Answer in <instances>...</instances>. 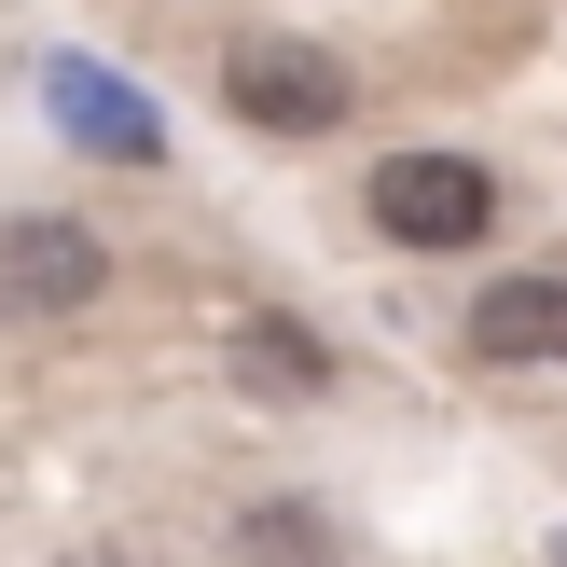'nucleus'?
Wrapping results in <instances>:
<instances>
[{
	"instance_id": "nucleus-1",
	"label": "nucleus",
	"mask_w": 567,
	"mask_h": 567,
	"mask_svg": "<svg viewBox=\"0 0 567 567\" xmlns=\"http://www.w3.org/2000/svg\"><path fill=\"white\" fill-rule=\"evenodd\" d=\"M221 111H236L249 138H332L360 111V83H347V55L305 42V28H236V42H221Z\"/></svg>"
},
{
	"instance_id": "nucleus-2",
	"label": "nucleus",
	"mask_w": 567,
	"mask_h": 567,
	"mask_svg": "<svg viewBox=\"0 0 567 567\" xmlns=\"http://www.w3.org/2000/svg\"><path fill=\"white\" fill-rule=\"evenodd\" d=\"M111 291V236L70 208H14L0 221V332H55Z\"/></svg>"
},
{
	"instance_id": "nucleus-3",
	"label": "nucleus",
	"mask_w": 567,
	"mask_h": 567,
	"mask_svg": "<svg viewBox=\"0 0 567 567\" xmlns=\"http://www.w3.org/2000/svg\"><path fill=\"white\" fill-rule=\"evenodd\" d=\"M360 208H374L388 249H471V236H498V166H471V153H388L374 181H360Z\"/></svg>"
},
{
	"instance_id": "nucleus-4",
	"label": "nucleus",
	"mask_w": 567,
	"mask_h": 567,
	"mask_svg": "<svg viewBox=\"0 0 567 567\" xmlns=\"http://www.w3.org/2000/svg\"><path fill=\"white\" fill-rule=\"evenodd\" d=\"M42 111H55V138H83V153H111V166H153L166 153V125L125 97V70H97V55H55V70H42Z\"/></svg>"
},
{
	"instance_id": "nucleus-5",
	"label": "nucleus",
	"mask_w": 567,
	"mask_h": 567,
	"mask_svg": "<svg viewBox=\"0 0 567 567\" xmlns=\"http://www.w3.org/2000/svg\"><path fill=\"white\" fill-rule=\"evenodd\" d=\"M221 374L249 388V402H277V415H305L332 388V347L305 319H277V305H236V319H221Z\"/></svg>"
},
{
	"instance_id": "nucleus-6",
	"label": "nucleus",
	"mask_w": 567,
	"mask_h": 567,
	"mask_svg": "<svg viewBox=\"0 0 567 567\" xmlns=\"http://www.w3.org/2000/svg\"><path fill=\"white\" fill-rule=\"evenodd\" d=\"M457 332H471V360H498V374H540V360H567V277H485Z\"/></svg>"
},
{
	"instance_id": "nucleus-7",
	"label": "nucleus",
	"mask_w": 567,
	"mask_h": 567,
	"mask_svg": "<svg viewBox=\"0 0 567 567\" xmlns=\"http://www.w3.org/2000/svg\"><path fill=\"white\" fill-rule=\"evenodd\" d=\"M221 567H347V526H332L319 498H249V513L221 526Z\"/></svg>"
},
{
	"instance_id": "nucleus-8",
	"label": "nucleus",
	"mask_w": 567,
	"mask_h": 567,
	"mask_svg": "<svg viewBox=\"0 0 567 567\" xmlns=\"http://www.w3.org/2000/svg\"><path fill=\"white\" fill-rule=\"evenodd\" d=\"M55 567H125V554H55Z\"/></svg>"
}]
</instances>
